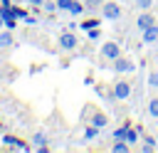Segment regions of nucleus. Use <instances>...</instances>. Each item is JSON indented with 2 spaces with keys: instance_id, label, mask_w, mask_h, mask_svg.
<instances>
[{
  "instance_id": "f257e3e1",
  "label": "nucleus",
  "mask_w": 158,
  "mask_h": 153,
  "mask_svg": "<svg viewBox=\"0 0 158 153\" xmlns=\"http://www.w3.org/2000/svg\"><path fill=\"white\" fill-rule=\"evenodd\" d=\"M131 81L128 79H116L114 81V86H111V94H109V99L111 101H126L128 96H131Z\"/></svg>"
},
{
  "instance_id": "f03ea898",
  "label": "nucleus",
  "mask_w": 158,
  "mask_h": 153,
  "mask_svg": "<svg viewBox=\"0 0 158 153\" xmlns=\"http://www.w3.org/2000/svg\"><path fill=\"white\" fill-rule=\"evenodd\" d=\"M111 69L118 74V76H126V74H133L136 72V62L131 57H116L111 62Z\"/></svg>"
},
{
  "instance_id": "7ed1b4c3",
  "label": "nucleus",
  "mask_w": 158,
  "mask_h": 153,
  "mask_svg": "<svg viewBox=\"0 0 158 153\" xmlns=\"http://www.w3.org/2000/svg\"><path fill=\"white\" fill-rule=\"evenodd\" d=\"M57 7L62 12H69L72 17H79V15H84L86 2H79V0H57Z\"/></svg>"
},
{
  "instance_id": "20e7f679",
  "label": "nucleus",
  "mask_w": 158,
  "mask_h": 153,
  "mask_svg": "<svg viewBox=\"0 0 158 153\" xmlns=\"http://www.w3.org/2000/svg\"><path fill=\"white\" fill-rule=\"evenodd\" d=\"M57 42H59L57 47H59L62 52H74V49H77V44H79L77 35H74L72 30H64V32L59 35V39H57Z\"/></svg>"
},
{
  "instance_id": "39448f33",
  "label": "nucleus",
  "mask_w": 158,
  "mask_h": 153,
  "mask_svg": "<svg viewBox=\"0 0 158 153\" xmlns=\"http://www.w3.org/2000/svg\"><path fill=\"white\" fill-rule=\"evenodd\" d=\"M0 143H2L5 148H15V151H30V143H25L22 138H17V136H12V133H2Z\"/></svg>"
},
{
  "instance_id": "423d86ee",
  "label": "nucleus",
  "mask_w": 158,
  "mask_h": 153,
  "mask_svg": "<svg viewBox=\"0 0 158 153\" xmlns=\"http://www.w3.org/2000/svg\"><path fill=\"white\" fill-rule=\"evenodd\" d=\"M101 15H104L106 20H118V17H121V5H118V2H111V0H109V2L104 0V2H101Z\"/></svg>"
},
{
  "instance_id": "0eeeda50",
  "label": "nucleus",
  "mask_w": 158,
  "mask_h": 153,
  "mask_svg": "<svg viewBox=\"0 0 158 153\" xmlns=\"http://www.w3.org/2000/svg\"><path fill=\"white\" fill-rule=\"evenodd\" d=\"M101 57L109 59V62H114L116 57H121V47H118L116 42H104V44H101Z\"/></svg>"
},
{
  "instance_id": "6e6552de",
  "label": "nucleus",
  "mask_w": 158,
  "mask_h": 153,
  "mask_svg": "<svg viewBox=\"0 0 158 153\" xmlns=\"http://www.w3.org/2000/svg\"><path fill=\"white\" fill-rule=\"evenodd\" d=\"M153 22H156V17H153L148 10H141V15H138V20H136V27L143 32V30H146V27H151Z\"/></svg>"
},
{
  "instance_id": "1a4fd4ad",
  "label": "nucleus",
  "mask_w": 158,
  "mask_h": 153,
  "mask_svg": "<svg viewBox=\"0 0 158 153\" xmlns=\"http://www.w3.org/2000/svg\"><path fill=\"white\" fill-rule=\"evenodd\" d=\"M89 123H91V126H96V128H104V126H109V116H106L104 111H91Z\"/></svg>"
},
{
  "instance_id": "9d476101",
  "label": "nucleus",
  "mask_w": 158,
  "mask_h": 153,
  "mask_svg": "<svg viewBox=\"0 0 158 153\" xmlns=\"http://www.w3.org/2000/svg\"><path fill=\"white\" fill-rule=\"evenodd\" d=\"M30 141H32L35 148H37V146H49V133H47V131H35Z\"/></svg>"
},
{
  "instance_id": "9b49d317",
  "label": "nucleus",
  "mask_w": 158,
  "mask_h": 153,
  "mask_svg": "<svg viewBox=\"0 0 158 153\" xmlns=\"http://www.w3.org/2000/svg\"><path fill=\"white\" fill-rule=\"evenodd\" d=\"M156 39H158V25L153 22L151 27L143 30V42H146V44H156Z\"/></svg>"
},
{
  "instance_id": "f8f14e48",
  "label": "nucleus",
  "mask_w": 158,
  "mask_h": 153,
  "mask_svg": "<svg viewBox=\"0 0 158 153\" xmlns=\"http://www.w3.org/2000/svg\"><path fill=\"white\" fill-rule=\"evenodd\" d=\"M156 148H158V138L146 136V138H143V143H141V151H143V153H153Z\"/></svg>"
},
{
  "instance_id": "ddd939ff",
  "label": "nucleus",
  "mask_w": 158,
  "mask_h": 153,
  "mask_svg": "<svg viewBox=\"0 0 158 153\" xmlns=\"http://www.w3.org/2000/svg\"><path fill=\"white\" fill-rule=\"evenodd\" d=\"M12 42H15V39H12V30H7V27H5V30L0 32V47H2V49H7V47H12Z\"/></svg>"
},
{
  "instance_id": "4468645a",
  "label": "nucleus",
  "mask_w": 158,
  "mask_h": 153,
  "mask_svg": "<svg viewBox=\"0 0 158 153\" xmlns=\"http://www.w3.org/2000/svg\"><path fill=\"white\" fill-rule=\"evenodd\" d=\"M138 133H141V128H136V126H128V131H126V136H123V141H126L128 146H133V143L138 141Z\"/></svg>"
},
{
  "instance_id": "2eb2a0df",
  "label": "nucleus",
  "mask_w": 158,
  "mask_h": 153,
  "mask_svg": "<svg viewBox=\"0 0 158 153\" xmlns=\"http://www.w3.org/2000/svg\"><path fill=\"white\" fill-rule=\"evenodd\" d=\"M148 116L151 118H158V96H153V99H148Z\"/></svg>"
},
{
  "instance_id": "dca6fc26",
  "label": "nucleus",
  "mask_w": 158,
  "mask_h": 153,
  "mask_svg": "<svg viewBox=\"0 0 158 153\" xmlns=\"http://www.w3.org/2000/svg\"><path fill=\"white\" fill-rule=\"evenodd\" d=\"M99 131H101V128H96V126H91V123H89V126L84 128V141H94V138L99 136Z\"/></svg>"
},
{
  "instance_id": "f3484780",
  "label": "nucleus",
  "mask_w": 158,
  "mask_h": 153,
  "mask_svg": "<svg viewBox=\"0 0 158 153\" xmlns=\"http://www.w3.org/2000/svg\"><path fill=\"white\" fill-rule=\"evenodd\" d=\"M101 22H99V17H89V20H84V22H79V27L86 32V30H91V27H99Z\"/></svg>"
},
{
  "instance_id": "a211bd4d",
  "label": "nucleus",
  "mask_w": 158,
  "mask_h": 153,
  "mask_svg": "<svg viewBox=\"0 0 158 153\" xmlns=\"http://www.w3.org/2000/svg\"><path fill=\"white\" fill-rule=\"evenodd\" d=\"M128 148H131V146H128L126 141H121V138H116V143L111 146V151H114V153H126Z\"/></svg>"
},
{
  "instance_id": "6ab92c4d",
  "label": "nucleus",
  "mask_w": 158,
  "mask_h": 153,
  "mask_svg": "<svg viewBox=\"0 0 158 153\" xmlns=\"http://www.w3.org/2000/svg\"><path fill=\"white\" fill-rule=\"evenodd\" d=\"M42 10L47 12V15H54L59 7H57V0H44V5H42Z\"/></svg>"
},
{
  "instance_id": "aec40b11",
  "label": "nucleus",
  "mask_w": 158,
  "mask_h": 153,
  "mask_svg": "<svg viewBox=\"0 0 158 153\" xmlns=\"http://www.w3.org/2000/svg\"><path fill=\"white\" fill-rule=\"evenodd\" d=\"M146 84H148L151 89H158V69L148 72V79H146Z\"/></svg>"
},
{
  "instance_id": "412c9836",
  "label": "nucleus",
  "mask_w": 158,
  "mask_h": 153,
  "mask_svg": "<svg viewBox=\"0 0 158 153\" xmlns=\"http://www.w3.org/2000/svg\"><path fill=\"white\" fill-rule=\"evenodd\" d=\"M10 10H12V15H15L17 20H22V22H25V17H27V10H22V7H17V5H10Z\"/></svg>"
},
{
  "instance_id": "4be33fe9",
  "label": "nucleus",
  "mask_w": 158,
  "mask_h": 153,
  "mask_svg": "<svg viewBox=\"0 0 158 153\" xmlns=\"http://www.w3.org/2000/svg\"><path fill=\"white\" fill-rule=\"evenodd\" d=\"M133 5H136L138 10H148V7L153 5V0H133Z\"/></svg>"
},
{
  "instance_id": "5701e85b",
  "label": "nucleus",
  "mask_w": 158,
  "mask_h": 153,
  "mask_svg": "<svg viewBox=\"0 0 158 153\" xmlns=\"http://www.w3.org/2000/svg\"><path fill=\"white\" fill-rule=\"evenodd\" d=\"M86 35H89V39H99L101 37V30L99 27H91V30H86Z\"/></svg>"
},
{
  "instance_id": "b1692460",
  "label": "nucleus",
  "mask_w": 158,
  "mask_h": 153,
  "mask_svg": "<svg viewBox=\"0 0 158 153\" xmlns=\"http://www.w3.org/2000/svg\"><path fill=\"white\" fill-rule=\"evenodd\" d=\"M84 2H86V7H101L104 0H84Z\"/></svg>"
},
{
  "instance_id": "393cba45",
  "label": "nucleus",
  "mask_w": 158,
  "mask_h": 153,
  "mask_svg": "<svg viewBox=\"0 0 158 153\" xmlns=\"http://www.w3.org/2000/svg\"><path fill=\"white\" fill-rule=\"evenodd\" d=\"M25 22H27V25L32 27V25H37V17H32V15H27V17H25Z\"/></svg>"
},
{
  "instance_id": "a878e982",
  "label": "nucleus",
  "mask_w": 158,
  "mask_h": 153,
  "mask_svg": "<svg viewBox=\"0 0 158 153\" xmlns=\"http://www.w3.org/2000/svg\"><path fill=\"white\" fill-rule=\"evenodd\" d=\"M27 2H30L32 7H42V5H44V0H27Z\"/></svg>"
},
{
  "instance_id": "bb28decb",
  "label": "nucleus",
  "mask_w": 158,
  "mask_h": 153,
  "mask_svg": "<svg viewBox=\"0 0 158 153\" xmlns=\"http://www.w3.org/2000/svg\"><path fill=\"white\" fill-rule=\"evenodd\" d=\"M0 5H2V7H10V5H12V0H0Z\"/></svg>"
},
{
  "instance_id": "cd10ccee",
  "label": "nucleus",
  "mask_w": 158,
  "mask_h": 153,
  "mask_svg": "<svg viewBox=\"0 0 158 153\" xmlns=\"http://www.w3.org/2000/svg\"><path fill=\"white\" fill-rule=\"evenodd\" d=\"M156 44H158V39H156Z\"/></svg>"
}]
</instances>
